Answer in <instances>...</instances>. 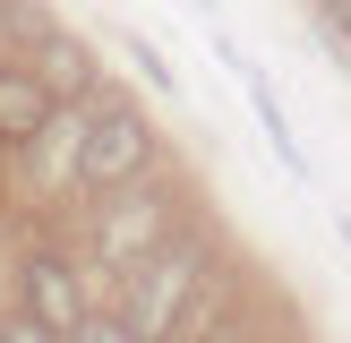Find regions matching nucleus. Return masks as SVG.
I'll use <instances>...</instances> for the list:
<instances>
[{"label":"nucleus","mask_w":351,"mask_h":343,"mask_svg":"<svg viewBox=\"0 0 351 343\" xmlns=\"http://www.w3.org/2000/svg\"><path fill=\"white\" fill-rule=\"evenodd\" d=\"M69 343H146V335H137L120 309H86V318L69 326Z\"/></svg>","instance_id":"obj_7"},{"label":"nucleus","mask_w":351,"mask_h":343,"mask_svg":"<svg viewBox=\"0 0 351 343\" xmlns=\"http://www.w3.org/2000/svg\"><path fill=\"white\" fill-rule=\"evenodd\" d=\"M0 343H69L60 326H43L34 309H0Z\"/></svg>","instance_id":"obj_9"},{"label":"nucleus","mask_w":351,"mask_h":343,"mask_svg":"<svg viewBox=\"0 0 351 343\" xmlns=\"http://www.w3.org/2000/svg\"><path fill=\"white\" fill-rule=\"evenodd\" d=\"M129 60H137V78H146L154 95H180V78H171V60H163V51L146 43V34H129Z\"/></svg>","instance_id":"obj_8"},{"label":"nucleus","mask_w":351,"mask_h":343,"mask_svg":"<svg viewBox=\"0 0 351 343\" xmlns=\"http://www.w3.org/2000/svg\"><path fill=\"white\" fill-rule=\"evenodd\" d=\"M26 60L43 69V86L60 103H86V95H95V51H86L69 26H34V51H26Z\"/></svg>","instance_id":"obj_6"},{"label":"nucleus","mask_w":351,"mask_h":343,"mask_svg":"<svg viewBox=\"0 0 351 343\" xmlns=\"http://www.w3.org/2000/svg\"><path fill=\"white\" fill-rule=\"evenodd\" d=\"M51 103H60V95L43 86V69H34V60H0V146L26 154V137L51 120Z\"/></svg>","instance_id":"obj_5"},{"label":"nucleus","mask_w":351,"mask_h":343,"mask_svg":"<svg viewBox=\"0 0 351 343\" xmlns=\"http://www.w3.org/2000/svg\"><path fill=\"white\" fill-rule=\"evenodd\" d=\"M171 232H180V223H171V198L146 189V172H137V180L103 189V206H95V266L129 274L137 257H146L154 240H171Z\"/></svg>","instance_id":"obj_3"},{"label":"nucleus","mask_w":351,"mask_h":343,"mask_svg":"<svg viewBox=\"0 0 351 343\" xmlns=\"http://www.w3.org/2000/svg\"><path fill=\"white\" fill-rule=\"evenodd\" d=\"M197 292H206V240L197 232H171V240H154V249L120 274V318H129L146 343H180Z\"/></svg>","instance_id":"obj_1"},{"label":"nucleus","mask_w":351,"mask_h":343,"mask_svg":"<svg viewBox=\"0 0 351 343\" xmlns=\"http://www.w3.org/2000/svg\"><path fill=\"white\" fill-rule=\"evenodd\" d=\"M137 172H154V120L137 112L129 95H112V86H95L86 95V129H77V189H120L137 180Z\"/></svg>","instance_id":"obj_2"},{"label":"nucleus","mask_w":351,"mask_h":343,"mask_svg":"<svg viewBox=\"0 0 351 343\" xmlns=\"http://www.w3.org/2000/svg\"><path fill=\"white\" fill-rule=\"evenodd\" d=\"M326 26H335L343 43H351V0H326Z\"/></svg>","instance_id":"obj_10"},{"label":"nucleus","mask_w":351,"mask_h":343,"mask_svg":"<svg viewBox=\"0 0 351 343\" xmlns=\"http://www.w3.org/2000/svg\"><path fill=\"white\" fill-rule=\"evenodd\" d=\"M9 283H17V309H34V318L60 326V335L95 309V300H86V266H77L69 249H26V257L9 266Z\"/></svg>","instance_id":"obj_4"},{"label":"nucleus","mask_w":351,"mask_h":343,"mask_svg":"<svg viewBox=\"0 0 351 343\" xmlns=\"http://www.w3.org/2000/svg\"><path fill=\"white\" fill-rule=\"evenodd\" d=\"M9 17H26V0H0V26H9Z\"/></svg>","instance_id":"obj_11"}]
</instances>
